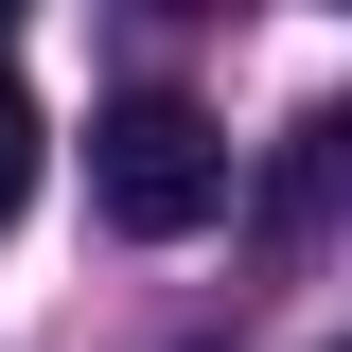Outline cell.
Instances as JSON below:
<instances>
[{"label": "cell", "mask_w": 352, "mask_h": 352, "mask_svg": "<svg viewBox=\"0 0 352 352\" xmlns=\"http://www.w3.org/2000/svg\"><path fill=\"white\" fill-rule=\"evenodd\" d=\"M88 194H106V229L124 247H176V229L229 212V141L212 106H176V88H124L106 124H88Z\"/></svg>", "instance_id": "obj_1"}, {"label": "cell", "mask_w": 352, "mask_h": 352, "mask_svg": "<svg viewBox=\"0 0 352 352\" xmlns=\"http://www.w3.org/2000/svg\"><path fill=\"white\" fill-rule=\"evenodd\" d=\"M36 212V88H18V18H0V229Z\"/></svg>", "instance_id": "obj_3"}, {"label": "cell", "mask_w": 352, "mask_h": 352, "mask_svg": "<svg viewBox=\"0 0 352 352\" xmlns=\"http://www.w3.org/2000/svg\"><path fill=\"white\" fill-rule=\"evenodd\" d=\"M335 352H352V335H335Z\"/></svg>", "instance_id": "obj_4"}, {"label": "cell", "mask_w": 352, "mask_h": 352, "mask_svg": "<svg viewBox=\"0 0 352 352\" xmlns=\"http://www.w3.org/2000/svg\"><path fill=\"white\" fill-rule=\"evenodd\" d=\"M317 212H352V106H317L282 141V176H264V229H317Z\"/></svg>", "instance_id": "obj_2"}]
</instances>
